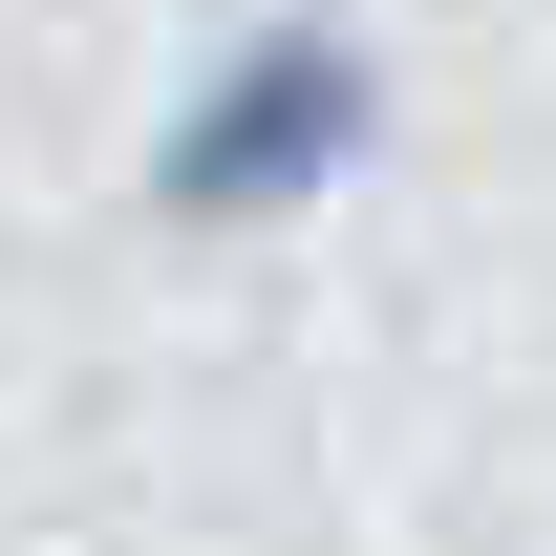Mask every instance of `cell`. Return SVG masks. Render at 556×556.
I'll list each match as a JSON object with an SVG mask.
<instances>
[{
  "label": "cell",
  "mask_w": 556,
  "mask_h": 556,
  "mask_svg": "<svg viewBox=\"0 0 556 556\" xmlns=\"http://www.w3.org/2000/svg\"><path fill=\"white\" fill-rule=\"evenodd\" d=\"M386 129H407V65H386L364 0H236L150 108V214L172 236H278V214L364 193Z\"/></svg>",
  "instance_id": "6da1fadb"
}]
</instances>
